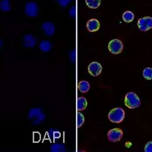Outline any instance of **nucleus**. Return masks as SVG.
I'll list each match as a JSON object with an SVG mask.
<instances>
[{
	"label": "nucleus",
	"instance_id": "nucleus-1",
	"mask_svg": "<svg viewBox=\"0 0 152 152\" xmlns=\"http://www.w3.org/2000/svg\"><path fill=\"white\" fill-rule=\"evenodd\" d=\"M124 103L125 105L129 109H135L141 105L140 99L134 92H129L126 95Z\"/></svg>",
	"mask_w": 152,
	"mask_h": 152
},
{
	"label": "nucleus",
	"instance_id": "nucleus-2",
	"mask_svg": "<svg viewBox=\"0 0 152 152\" xmlns=\"http://www.w3.org/2000/svg\"><path fill=\"white\" fill-rule=\"evenodd\" d=\"M108 118L112 123H119L123 121L125 118V111L120 107H116L110 111Z\"/></svg>",
	"mask_w": 152,
	"mask_h": 152
},
{
	"label": "nucleus",
	"instance_id": "nucleus-3",
	"mask_svg": "<svg viewBox=\"0 0 152 152\" xmlns=\"http://www.w3.org/2000/svg\"><path fill=\"white\" fill-rule=\"evenodd\" d=\"M28 117L30 119H34L33 122L34 125H38L43 120L45 115L42 113L41 109L40 108H33L28 113Z\"/></svg>",
	"mask_w": 152,
	"mask_h": 152
},
{
	"label": "nucleus",
	"instance_id": "nucleus-4",
	"mask_svg": "<svg viewBox=\"0 0 152 152\" xmlns=\"http://www.w3.org/2000/svg\"><path fill=\"white\" fill-rule=\"evenodd\" d=\"M108 49L110 52L113 54H119L123 51V44L119 39H114L110 41L108 44Z\"/></svg>",
	"mask_w": 152,
	"mask_h": 152
},
{
	"label": "nucleus",
	"instance_id": "nucleus-5",
	"mask_svg": "<svg viewBox=\"0 0 152 152\" xmlns=\"http://www.w3.org/2000/svg\"><path fill=\"white\" fill-rule=\"evenodd\" d=\"M123 132L121 129H113L107 133V138L110 142H118L123 138Z\"/></svg>",
	"mask_w": 152,
	"mask_h": 152
},
{
	"label": "nucleus",
	"instance_id": "nucleus-6",
	"mask_svg": "<svg viewBox=\"0 0 152 152\" xmlns=\"http://www.w3.org/2000/svg\"><path fill=\"white\" fill-rule=\"evenodd\" d=\"M138 26L142 31H147L152 28V18L144 17L138 21Z\"/></svg>",
	"mask_w": 152,
	"mask_h": 152
},
{
	"label": "nucleus",
	"instance_id": "nucleus-7",
	"mask_svg": "<svg viewBox=\"0 0 152 152\" xmlns=\"http://www.w3.org/2000/svg\"><path fill=\"white\" fill-rule=\"evenodd\" d=\"M25 14L29 17H36L38 14V7L35 2H29L25 5Z\"/></svg>",
	"mask_w": 152,
	"mask_h": 152
},
{
	"label": "nucleus",
	"instance_id": "nucleus-8",
	"mask_svg": "<svg viewBox=\"0 0 152 152\" xmlns=\"http://www.w3.org/2000/svg\"><path fill=\"white\" fill-rule=\"evenodd\" d=\"M88 72L90 73L94 77H97L99 75H100L102 72V66L101 65L97 62H91L89 66H88Z\"/></svg>",
	"mask_w": 152,
	"mask_h": 152
},
{
	"label": "nucleus",
	"instance_id": "nucleus-9",
	"mask_svg": "<svg viewBox=\"0 0 152 152\" xmlns=\"http://www.w3.org/2000/svg\"><path fill=\"white\" fill-rule=\"evenodd\" d=\"M37 42V39L33 35L28 34L24 37V40H23V44L25 47H33Z\"/></svg>",
	"mask_w": 152,
	"mask_h": 152
},
{
	"label": "nucleus",
	"instance_id": "nucleus-10",
	"mask_svg": "<svg viewBox=\"0 0 152 152\" xmlns=\"http://www.w3.org/2000/svg\"><path fill=\"white\" fill-rule=\"evenodd\" d=\"M87 28L90 32H95L100 28V22L97 19H91L87 23Z\"/></svg>",
	"mask_w": 152,
	"mask_h": 152
},
{
	"label": "nucleus",
	"instance_id": "nucleus-11",
	"mask_svg": "<svg viewBox=\"0 0 152 152\" xmlns=\"http://www.w3.org/2000/svg\"><path fill=\"white\" fill-rule=\"evenodd\" d=\"M42 28L45 32V34L47 36H53L55 32V26L53 25V24H52L51 22H46L44 24H43L42 25Z\"/></svg>",
	"mask_w": 152,
	"mask_h": 152
},
{
	"label": "nucleus",
	"instance_id": "nucleus-12",
	"mask_svg": "<svg viewBox=\"0 0 152 152\" xmlns=\"http://www.w3.org/2000/svg\"><path fill=\"white\" fill-rule=\"evenodd\" d=\"M87 105H88V102L85 97H78L77 100V110L78 111L84 110L86 108Z\"/></svg>",
	"mask_w": 152,
	"mask_h": 152
},
{
	"label": "nucleus",
	"instance_id": "nucleus-13",
	"mask_svg": "<svg viewBox=\"0 0 152 152\" xmlns=\"http://www.w3.org/2000/svg\"><path fill=\"white\" fill-rule=\"evenodd\" d=\"M78 90L81 93H87L90 89V85L87 81H81L78 83Z\"/></svg>",
	"mask_w": 152,
	"mask_h": 152
},
{
	"label": "nucleus",
	"instance_id": "nucleus-14",
	"mask_svg": "<svg viewBox=\"0 0 152 152\" xmlns=\"http://www.w3.org/2000/svg\"><path fill=\"white\" fill-rule=\"evenodd\" d=\"M66 147L62 144H53L50 147V151L52 152H66Z\"/></svg>",
	"mask_w": 152,
	"mask_h": 152
},
{
	"label": "nucleus",
	"instance_id": "nucleus-15",
	"mask_svg": "<svg viewBox=\"0 0 152 152\" xmlns=\"http://www.w3.org/2000/svg\"><path fill=\"white\" fill-rule=\"evenodd\" d=\"M85 3L90 9H97L100 5L101 0H85Z\"/></svg>",
	"mask_w": 152,
	"mask_h": 152
},
{
	"label": "nucleus",
	"instance_id": "nucleus-16",
	"mask_svg": "<svg viewBox=\"0 0 152 152\" xmlns=\"http://www.w3.org/2000/svg\"><path fill=\"white\" fill-rule=\"evenodd\" d=\"M134 18L135 15L133 14L132 12H130V11H126L123 13V21L126 23H130L134 20Z\"/></svg>",
	"mask_w": 152,
	"mask_h": 152
},
{
	"label": "nucleus",
	"instance_id": "nucleus-17",
	"mask_svg": "<svg viewBox=\"0 0 152 152\" xmlns=\"http://www.w3.org/2000/svg\"><path fill=\"white\" fill-rule=\"evenodd\" d=\"M51 47H52L51 43L49 41H47V40H43V41L40 42V45H39V47H40V49L43 52H48V51H50Z\"/></svg>",
	"mask_w": 152,
	"mask_h": 152
},
{
	"label": "nucleus",
	"instance_id": "nucleus-18",
	"mask_svg": "<svg viewBox=\"0 0 152 152\" xmlns=\"http://www.w3.org/2000/svg\"><path fill=\"white\" fill-rule=\"evenodd\" d=\"M0 9L3 12L10 11V1L9 0H2L0 2Z\"/></svg>",
	"mask_w": 152,
	"mask_h": 152
},
{
	"label": "nucleus",
	"instance_id": "nucleus-19",
	"mask_svg": "<svg viewBox=\"0 0 152 152\" xmlns=\"http://www.w3.org/2000/svg\"><path fill=\"white\" fill-rule=\"evenodd\" d=\"M143 76L145 79H152V69L151 68H145L143 70Z\"/></svg>",
	"mask_w": 152,
	"mask_h": 152
},
{
	"label": "nucleus",
	"instance_id": "nucleus-20",
	"mask_svg": "<svg viewBox=\"0 0 152 152\" xmlns=\"http://www.w3.org/2000/svg\"><path fill=\"white\" fill-rule=\"evenodd\" d=\"M85 123V117L82 115L81 113L78 112L77 113V125H78V128H80L82 126V125Z\"/></svg>",
	"mask_w": 152,
	"mask_h": 152
},
{
	"label": "nucleus",
	"instance_id": "nucleus-21",
	"mask_svg": "<svg viewBox=\"0 0 152 152\" xmlns=\"http://www.w3.org/2000/svg\"><path fill=\"white\" fill-rule=\"evenodd\" d=\"M49 135L51 138H53L54 139H56V138H59L60 137L61 134L59 131L57 130H53V129H50L49 130Z\"/></svg>",
	"mask_w": 152,
	"mask_h": 152
},
{
	"label": "nucleus",
	"instance_id": "nucleus-22",
	"mask_svg": "<svg viewBox=\"0 0 152 152\" xmlns=\"http://www.w3.org/2000/svg\"><path fill=\"white\" fill-rule=\"evenodd\" d=\"M72 1V0H59V3L62 7H66Z\"/></svg>",
	"mask_w": 152,
	"mask_h": 152
},
{
	"label": "nucleus",
	"instance_id": "nucleus-23",
	"mask_svg": "<svg viewBox=\"0 0 152 152\" xmlns=\"http://www.w3.org/2000/svg\"><path fill=\"white\" fill-rule=\"evenodd\" d=\"M145 152H152V141L148 142L145 147Z\"/></svg>",
	"mask_w": 152,
	"mask_h": 152
},
{
	"label": "nucleus",
	"instance_id": "nucleus-24",
	"mask_svg": "<svg viewBox=\"0 0 152 152\" xmlns=\"http://www.w3.org/2000/svg\"><path fill=\"white\" fill-rule=\"evenodd\" d=\"M69 15L71 16L72 18H75L76 16V7L75 6H72L71 9H69Z\"/></svg>",
	"mask_w": 152,
	"mask_h": 152
},
{
	"label": "nucleus",
	"instance_id": "nucleus-25",
	"mask_svg": "<svg viewBox=\"0 0 152 152\" xmlns=\"http://www.w3.org/2000/svg\"><path fill=\"white\" fill-rule=\"evenodd\" d=\"M69 56H70V58H71V61H72V62H74L75 60V50H73L72 51V52L70 53Z\"/></svg>",
	"mask_w": 152,
	"mask_h": 152
},
{
	"label": "nucleus",
	"instance_id": "nucleus-26",
	"mask_svg": "<svg viewBox=\"0 0 152 152\" xmlns=\"http://www.w3.org/2000/svg\"><path fill=\"white\" fill-rule=\"evenodd\" d=\"M2 40L0 39V48H1V47H2Z\"/></svg>",
	"mask_w": 152,
	"mask_h": 152
},
{
	"label": "nucleus",
	"instance_id": "nucleus-27",
	"mask_svg": "<svg viewBox=\"0 0 152 152\" xmlns=\"http://www.w3.org/2000/svg\"><path fill=\"white\" fill-rule=\"evenodd\" d=\"M53 1H57V0H53Z\"/></svg>",
	"mask_w": 152,
	"mask_h": 152
}]
</instances>
